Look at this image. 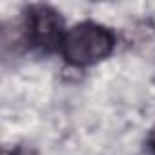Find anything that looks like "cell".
I'll return each instance as SVG.
<instances>
[{"label": "cell", "mask_w": 155, "mask_h": 155, "mask_svg": "<svg viewBox=\"0 0 155 155\" xmlns=\"http://www.w3.org/2000/svg\"><path fill=\"white\" fill-rule=\"evenodd\" d=\"M115 44L117 37L113 29L93 20H84L66 31L60 55L73 68H88L108 58Z\"/></svg>", "instance_id": "1"}, {"label": "cell", "mask_w": 155, "mask_h": 155, "mask_svg": "<svg viewBox=\"0 0 155 155\" xmlns=\"http://www.w3.org/2000/svg\"><path fill=\"white\" fill-rule=\"evenodd\" d=\"M66 31L64 20L55 8L48 4H31L24 9L18 38L31 49L51 53L60 51Z\"/></svg>", "instance_id": "2"}, {"label": "cell", "mask_w": 155, "mask_h": 155, "mask_svg": "<svg viewBox=\"0 0 155 155\" xmlns=\"http://www.w3.org/2000/svg\"><path fill=\"white\" fill-rule=\"evenodd\" d=\"M4 155H37L33 150L22 148V146H15L13 150H4Z\"/></svg>", "instance_id": "3"}, {"label": "cell", "mask_w": 155, "mask_h": 155, "mask_svg": "<svg viewBox=\"0 0 155 155\" xmlns=\"http://www.w3.org/2000/svg\"><path fill=\"white\" fill-rule=\"evenodd\" d=\"M146 150L150 151V155H155V128L146 137Z\"/></svg>", "instance_id": "4"}]
</instances>
